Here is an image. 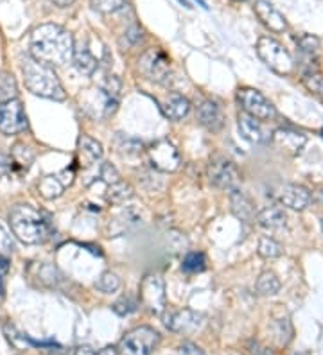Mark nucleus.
I'll list each match as a JSON object with an SVG mask.
<instances>
[{
    "label": "nucleus",
    "instance_id": "nucleus-40",
    "mask_svg": "<svg viewBox=\"0 0 323 355\" xmlns=\"http://www.w3.org/2000/svg\"><path fill=\"white\" fill-rule=\"evenodd\" d=\"M180 355H205V352L192 343H183L180 347Z\"/></svg>",
    "mask_w": 323,
    "mask_h": 355
},
{
    "label": "nucleus",
    "instance_id": "nucleus-6",
    "mask_svg": "<svg viewBox=\"0 0 323 355\" xmlns=\"http://www.w3.org/2000/svg\"><path fill=\"white\" fill-rule=\"evenodd\" d=\"M237 101L242 108V113H246V115H250L260 122L275 121L276 108L263 92L255 90V88H239Z\"/></svg>",
    "mask_w": 323,
    "mask_h": 355
},
{
    "label": "nucleus",
    "instance_id": "nucleus-42",
    "mask_svg": "<svg viewBox=\"0 0 323 355\" xmlns=\"http://www.w3.org/2000/svg\"><path fill=\"white\" fill-rule=\"evenodd\" d=\"M310 200L318 205H323V185L318 187V189H316V191L310 194Z\"/></svg>",
    "mask_w": 323,
    "mask_h": 355
},
{
    "label": "nucleus",
    "instance_id": "nucleus-26",
    "mask_svg": "<svg viewBox=\"0 0 323 355\" xmlns=\"http://www.w3.org/2000/svg\"><path fill=\"white\" fill-rule=\"evenodd\" d=\"M35 151H33V148H29V146H26V144H15L13 149H11V158H13L15 165L17 167H20V169H29L31 164L35 162Z\"/></svg>",
    "mask_w": 323,
    "mask_h": 355
},
{
    "label": "nucleus",
    "instance_id": "nucleus-19",
    "mask_svg": "<svg viewBox=\"0 0 323 355\" xmlns=\"http://www.w3.org/2000/svg\"><path fill=\"white\" fill-rule=\"evenodd\" d=\"M72 61L79 74L85 76L94 74L95 70H97V65H99V61L95 60V56L92 54L90 49H88V45H86L85 42H81V44H76V42H74Z\"/></svg>",
    "mask_w": 323,
    "mask_h": 355
},
{
    "label": "nucleus",
    "instance_id": "nucleus-7",
    "mask_svg": "<svg viewBox=\"0 0 323 355\" xmlns=\"http://www.w3.org/2000/svg\"><path fill=\"white\" fill-rule=\"evenodd\" d=\"M138 69L149 81L158 85H167L171 76V60L160 47H153L138 61Z\"/></svg>",
    "mask_w": 323,
    "mask_h": 355
},
{
    "label": "nucleus",
    "instance_id": "nucleus-24",
    "mask_svg": "<svg viewBox=\"0 0 323 355\" xmlns=\"http://www.w3.org/2000/svg\"><path fill=\"white\" fill-rule=\"evenodd\" d=\"M301 83H304V87L323 103V72L315 69H309L307 72H304L301 76Z\"/></svg>",
    "mask_w": 323,
    "mask_h": 355
},
{
    "label": "nucleus",
    "instance_id": "nucleus-48",
    "mask_svg": "<svg viewBox=\"0 0 323 355\" xmlns=\"http://www.w3.org/2000/svg\"><path fill=\"white\" fill-rule=\"evenodd\" d=\"M237 2H241V0H237Z\"/></svg>",
    "mask_w": 323,
    "mask_h": 355
},
{
    "label": "nucleus",
    "instance_id": "nucleus-38",
    "mask_svg": "<svg viewBox=\"0 0 323 355\" xmlns=\"http://www.w3.org/2000/svg\"><path fill=\"white\" fill-rule=\"evenodd\" d=\"M142 38V31L138 29L137 26H133V27H129L128 31H126L124 33V40H122L121 44H122V47H131V45H135L138 42V40Z\"/></svg>",
    "mask_w": 323,
    "mask_h": 355
},
{
    "label": "nucleus",
    "instance_id": "nucleus-39",
    "mask_svg": "<svg viewBox=\"0 0 323 355\" xmlns=\"http://www.w3.org/2000/svg\"><path fill=\"white\" fill-rule=\"evenodd\" d=\"M9 273V262L8 257L0 255V300L6 295V277Z\"/></svg>",
    "mask_w": 323,
    "mask_h": 355
},
{
    "label": "nucleus",
    "instance_id": "nucleus-9",
    "mask_svg": "<svg viewBox=\"0 0 323 355\" xmlns=\"http://www.w3.org/2000/svg\"><path fill=\"white\" fill-rule=\"evenodd\" d=\"M208 180L221 191H233L239 185V173L229 158L214 156L208 164Z\"/></svg>",
    "mask_w": 323,
    "mask_h": 355
},
{
    "label": "nucleus",
    "instance_id": "nucleus-44",
    "mask_svg": "<svg viewBox=\"0 0 323 355\" xmlns=\"http://www.w3.org/2000/svg\"><path fill=\"white\" fill-rule=\"evenodd\" d=\"M72 355H97V354H95V352H92L90 348L79 347V348H76V350H74Z\"/></svg>",
    "mask_w": 323,
    "mask_h": 355
},
{
    "label": "nucleus",
    "instance_id": "nucleus-17",
    "mask_svg": "<svg viewBox=\"0 0 323 355\" xmlns=\"http://www.w3.org/2000/svg\"><path fill=\"white\" fill-rule=\"evenodd\" d=\"M160 108L165 117L171 119V121H181L183 117H187L190 112V103L187 97H183L181 94H169L164 99L160 101Z\"/></svg>",
    "mask_w": 323,
    "mask_h": 355
},
{
    "label": "nucleus",
    "instance_id": "nucleus-18",
    "mask_svg": "<svg viewBox=\"0 0 323 355\" xmlns=\"http://www.w3.org/2000/svg\"><path fill=\"white\" fill-rule=\"evenodd\" d=\"M237 128H239V133L245 140L251 144H263L267 140V135L264 131L263 124L257 119L246 115V113H241L239 119H237Z\"/></svg>",
    "mask_w": 323,
    "mask_h": 355
},
{
    "label": "nucleus",
    "instance_id": "nucleus-34",
    "mask_svg": "<svg viewBox=\"0 0 323 355\" xmlns=\"http://www.w3.org/2000/svg\"><path fill=\"white\" fill-rule=\"evenodd\" d=\"M117 149H119V153H121L122 156H138L142 155V142H138V140L135 139H129V137H122L121 142H119V146H117Z\"/></svg>",
    "mask_w": 323,
    "mask_h": 355
},
{
    "label": "nucleus",
    "instance_id": "nucleus-36",
    "mask_svg": "<svg viewBox=\"0 0 323 355\" xmlns=\"http://www.w3.org/2000/svg\"><path fill=\"white\" fill-rule=\"evenodd\" d=\"M13 252H15L13 237L8 234V230H6L4 226L0 225V255L9 257Z\"/></svg>",
    "mask_w": 323,
    "mask_h": 355
},
{
    "label": "nucleus",
    "instance_id": "nucleus-13",
    "mask_svg": "<svg viewBox=\"0 0 323 355\" xmlns=\"http://www.w3.org/2000/svg\"><path fill=\"white\" fill-rule=\"evenodd\" d=\"M276 200L280 205L291 208V210H306L310 203V192L304 185H295V183H288L279 189Z\"/></svg>",
    "mask_w": 323,
    "mask_h": 355
},
{
    "label": "nucleus",
    "instance_id": "nucleus-15",
    "mask_svg": "<svg viewBox=\"0 0 323 355\" xmlns=\"http://www.w3.org/2000/svg\"><path fill=\"white\" fill-rule=\"evenodd\" d=\"M273 142L279 149H282L284 153L291 156L300 155L301 149L306 148V135L300 133V131H295L291 128H280L273 133Z\"/></svg>",
    "mask_w": 323,
    "mask_h": 355
},
{
    "label": "nucleus",
    "instance_id": "nucleus-31",
    "mask_svg": "<svg viewBox=\"0 0 323 355\" xmlns=\"http://www.w3.org/2000/svg\"><path fill=\"white\" fill-rule=\"evenodd\" d=\"M258 255L263 259H276L282 255V246L272 237H263L258 241Z\"/></svg>",
    "mask_w": 323,
    "mask_h": 355
},
{
    "label": "nucleus",
    "instance_id": "nucleus-33",
    "mask_svg": "<svg viewBox=\"0 0 323 355\" xmlns=\"http://www.w3.org/2000/svg\"><path fill=\"white\" fill-rule=\"evenodd\" d=\"M90 2L92 8L103 15L115 13V11H119V9H122L128 4V0H90Z\"/></svg>",
    "mask_w": 323,
    "mask_h": 355
},
{
    "label": "nucleus",
    "instance_id": "nucleus-5",
    "mask_svg": "<svg viewBox=\"0 0 323 355\" xmlns=\"http://www.w3.org/2000/svg\"><path fill=\"white\" fill-rule=\"evenodd\" d=\"M160 343V334L151 327H138L128 332L115 347L117 355H151Z\"/></svg>",
    "mask_w": 323,
    "mask_h": 355
},
{
    "label": "nucleus",
    "instance_id": "nucleus-46",
    "mask_svg": "<svg viewBox=\"0 0 323 355\" xmlns=\"http://www.w3.org/2000/svg\"><path fill=\"white\" fill-rule=\"evenodd\" d=\"M97 355H117V350L115 347H108V348H103L101 352H97Z\"/></svg>",
    "mask_w": 323,
    "mask_h": 355
},
{
    "label": "nucleus",
    "instance_id": "nucleus-22",
    "mask_svg": "<svg viewBox=\"0 0 323 355\" xmlns=\"http://www.w3.org/2000/svg\"><path fill=\"white\" fill-rule=\"evenodd\" d=\"M297 47L301 56L309 61H315L322 52V42L315 35H301L297 38Z\"/></svg>",
    "mask_w": 323,
    "mask_h": 355
},
{
    "label": "nucleus",
    "instance_id": "nucleus-32",
    "mask_svg": "<svg viewBox=\"0 0 323 355\" xmlns=\"http://www.w3.org/2000/svg\"><path fill=\"white\" fill-rule=\"evenodd\" d=\"M95 287L101 291V293H104V295H112V293H115V291H119V287H121V278L117 277L115 273H103L101 275V278L97 282H95Z\"/></svg>",
    "mask_w": 323,
    "mask_h": 355
},
{
    "label": "nucleus",
    "instance_id": "nucleus-8",
    "mask_svg": "<svg viewBox=\"0 0 323 355\" xmlns=\"http://www.w3.org/2000/svg\"><path fill=\"white\" fill-rule=\"evenodd\" d=\"M27 122L26 110L18 99L4 101L0 103V133L2 135H18L26 131Z\"/></svg>",
    "mask_w": 323,
    "mask_h": 355
},
{
    "label": "nucleus",
    "instance_id": "nucleus-2",
    "mask_svg": "<svg viewBox=\"0 0 323 355\" xmlns=\"http://www.w3.org/2000/svg\"><path fill=\"white\" fill-rule=\"evenodd\" d=\"M9 225L15 237L24 244H43L52 235L49 217L31 205H17L11 208Z\"/></svg>",
    "mask_w": 323,
    "mask_h": 355
},
{
    "label": "nucleus",
    "instance_id": "nucleus-4",
    "mask_svg": "<svg viewBox=\"0 0 323 355\" xmlns=\"http://www.w3.org/2000/svg\"><path fill=\"white\" fill-rule=\"evenodd\" d=\"M257 54L267 69L279 76H289L295 70L293 56L288 49L272 36H260L257 42Z\"/></svg>",
    "mask_w": 323,
    "mask_h": 355
},
{
    "label": "nucleus",
    "instance_id": "nucleus-14",
    "mask_svg": "<svg viewBox=\"0 0 323 355\" xmlns=\"http://www.w3.org/2000/svg\"><path fill=\"white\" fill-rule=\"evenodd\" d=\"M165 327L171 329L172 332H192L198 327H201L203 316L198 312L189 311H171L169 314H165Z\"/></svg>",
    "mask_w": 323,
    "mask_h": 355
},
{
    "label": "nucleus",
    "instance_id": "nucleus-37",
    "mask_svg": "<svg viewBox=\"0 0 323 355\" xmlns=\"http://www.w3.org/2000/svg\"><path fill=\"white\" fill-rule=\"evenodd\" d=\"M101 178H103V182L108 187L121 182V176H119V173H117V169L112 164H103V167H101Z\"/></svg>",
    "mask_w": 323,
    "mask_h": 355
},
{
    "label": "nucleus",
    "instance_id": "nucleus-11",
    "mask_svg": "<svg viewBox=\"0 0 323 355\" xmlns=\"http://www.w3.org/2000/svg\"><path fill=\"white\" fill-rule=\"evenodd\" d=\"M140 300L142 304L155 314H164L167 309V302H165V287L164 280L156 275H149L140 284Z\"/></svg>",
    "mask_w": 323,
    "mask_h": 355
},
{
    "label": "nucleus",
    "instance_id": "nucleus-1",
    "mask_svg": "<svg viewBox=\"0 0 323 355\" xmlns=\"http://www.w3.org/2000/svg\"><path fill=\"white\" fill-rule=\"evenodd\" d=\"M74 36L56 24H43L31 33L29 56L49 67H61L72 60Z\"/></svg>",
    "mask_w": 323,
    "mask_h": 355
},
{
    "label": "nucleus",
    "instance_id": "nucleus-10",
    "mask_svg": "<svg viewBox=\"0 0 323 355\" xmlns=\"http://www.w3.org/2000/svg\"><path fill=\"white\" fill-rule=\"evenodd\" d=\"M147 156H149L151 167L162 173H174L181 164L180 153L169 140H158L153 144L147 149Z\"/></svg>",
    "mask_w": 323,
    "mask_h": 355
},
{
    "label": "nucleus",
    "instance_id": "nucleus-28",
    "mask_svg": "<svg viewBox=\"0 0 323 355\" xmlns=\"http://www.w3.org/2000/svg\"><path fill=\"white\" fill-rule=\"evenodd\" d=\"M17 96L18 87L13 74H9V72H0V103L17 99Z\"/></svg>",
    "mask_w": 323,
    "mask_h": 355
},
{
    "label": "nucleus",
    "instance_id": "nucleus-25",
    "mask_svg": "<svg viewBox=\"0 0 323 355\" xmlns=\"http://www.w3.org/2000/svg\"><path fill=\"white\" fill-rule=\"evenodd\" d=\"M79 153H81V156H85L90 164H95V162L103 158V146H101L97 140L90 139V137H81V139H79Z\"/></svg>",
    "mask_w": 323,
    "mask_h": 355
},
{
    "label": "nucleus",
    "instance_id": "nucleus-27",
    "mask_svg": "<svg viewBox=\"0 0 323 355\" xmlns=\"http://www.w3.org/2000/svg\"><path fill=\"white\" fill-rule=\"evenodd\" d=\"M280 291V280L273 271H264L257 280V293L260 296H275Z\"/></svg>",
    "mask_w": 323,
    "mask_h": 355
},
{
    "label": "nucleus",
    "instance_id": "nucleus-30",
    "mask_svg": "<svg viewBox=\"0 0 323 355\" xmlns=\"http://www.w3.org/2000/svg\"><path fill=\"white\" fill-rule=\"evenodd\" d=\"M131 196H133V189L121 180L119 183L110 185V191H108V201H112V203H124V201L129 200Z\"/></svg>",
    "mask_w": 323,
    "mask_h": 355
},
{
    "label": "nucleus",
    "instance_id": "nucleus-29",
    "mask_svg": "<svg viewBox=\"0 0 323 355\" xmlns=\"http://www.w3.org/2000/svg\"><path fill=\"white\" fill-rule=\"evenodd\" d=\"M207 268V259L205 255L199 252H192L183 259L181 262V269L185 271V273H201L203 269Z\"/></svg>",
    "mask_w": 323,
    "mask_h": 355
},
{
    "label": "nucleus",
    "instance_id": "nucleus-47",
    "mask_svg": "<svg viewBox=\"0 0 323 355\" xmlns=\"http://www.w3.org/2000/svg\"><path fill=\"white\" fill-rule=\"evenodd\" d=\"M322 230H323V221H322Z\"/></svg>",
    "mask_w": 323,
    "mask_h": 355
},
{
    "label": "nucleus",
    "instance_id": "nucleus-41",
    "mask_svg": "<svg viewBox=\"0 0 323 355\" xmlns=\"http://www.w3.org/2000/svg\"><path fill=\"white\" fill-rule=\"evenodd\" d=\"M9 165H11V160H9V156L6 155V153L2 151V149H0V176L8 173Z\"/></svg>",
    "mask_w": 323,
    "mask_h": 355
},
{
    "label": "nucleus",
    "instance_id": "nucleus-12",
    "mask_svg": "<svg viewBox=\"0 0 323 355\" xmlns=\"http://www.w3.org/2000/svg\"><path fill=\"white\" fill-rule=\"evenodd\" d=\"M254 11L258 17V20L263 22V26L272 31V33H284V31H288V20L272 2L255 0Z\"/></svg>",
    "mask_w": 323,
    "mask_h": 355
},
{
    "label": "nucleus",
    "instance_id": "nucleus-3",
    "mask_svg": "<svg viewBox=\"0 0 323 355\" xmlns=\"http://www.w3.org/2000/svg\"><path fill=\"white\" fill-rule=\"evenodd\" d=\"M22 74H24V81H26V87L31 94L51 101L67 99L63 85L60 83L52 67L40 63L35 58L26 56L22 60Z\"/></svg>",
    "mask_w": 323,
    "mask_h": 355
},
{
    "label": "nucleus",
    "instance_id": "nucleus-43",
    "mask_svg": "<svg viewBox=\"0 0 323 355\" xmlns=\"http://www.w3.org/2000/svg\"><path fill=\"white\" fill-rule=\"evenodd\" d=\"M251 352H254V355H275L272 350H270V348L258 347V345H255V348Z\"/></svg>",
    "mask_w": 323,
    "mask_h": 355
},
{
    "label": "nucleus",
    "instance_id": "nucleus-35",
    "mask_svg": "<svg viewBox=\"0 0 323 355\" xmlns=\"http://www.w3.org/2000/svg\"><path fill=\"white\" fill-rule=\"evenodd\" d=\"M137 307H138L137 300H135L133 296L126 295V296H122V298L117 300L112 309H113V312H117V314H119V316H128V314H131V312L137 311Z\"/></svg>",
    "mask_w": 323,
    "mask_h": 355
},
{
    "label": "nucleus",
    "instance_id": "nucleus-21",
    "mask_svg": "<svg viewBox=\"0 0 323 355\" xmlns=\"http://www.w3.org/2000/svg\"><path fill=\"white\" fill-rule=\"evenodd\" d=\"M255 221L266 230H282L288 225V216H285L284 208L266 207L255 216Z\"/></svg>",
    "mask_w": 323,
    "mask_h": 355
},
{
    "label": "nucleus",
    "instance_id": "nucleus-45",
    "mask_svg": "<svg viewBox=\"0 0 323 355\" xmlns=\"http://www.w3.org/2000/svg\"><path fill=\"white\" fill-rule=\"evenodd\" d=\"M51 2H54V4L60 6V8H69V6H72L76 0H51Z\"/></svg>",
    "mask_w": 323,
    "mask_h": 355
},
{
    "label": "nucleus",
    "instance_id": "nucleus-20",
    "mask_svg": "<svg viewBox=\"0 0 323 355\" xmlns=\"http://www.w3.org/2000/svg\"><path fill=\"white\" fill-rule=\"evenodd\" d=\"M232 194H230V205H232V212L235 214L241 221H246L250 223L255 219V207L254 203H251V200L248 198V196L245 194L242 191H239V189H233V191H230Z\"/></svg>",
    "mask_w": 323,
    "mask_h": 355
},
{
    "label": "nucleus",
    "instance_id": "nucleus-23",
    "mask_svg": "<svg viewBox=\"0 0 323 355\" xmlns=\"http://www.w3.org/2000/svg\"><path fill=\"white\" fill-rule=\"evenodd\" d=\"M63 191L65 185L60 180V176H45L38 183V192L45 200H56V198L63 194Z\"/></svg>",
    "mask_w": 323,
    "mask_h": 355
},
{
    "label": "nucleus",
    "instance_id": "nucleus-16",
    "mask_svg": "<svg viewBox=\"0 0 323 355\" xmlns=\"http://www.w3.org/2000/svg\"><path fill=\"white\" fill-rule=\"evenodd\" d=\"M196 117H198L199 124L203 128H207L208 131H220L224 124V115L221 106L215 101H203L198 106V112H196Z\"/></svg>",
    "mask_w": 323,
    "mask_h": 355
}]
</instances>
